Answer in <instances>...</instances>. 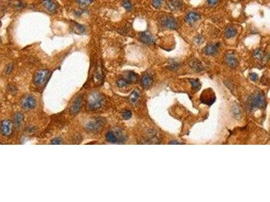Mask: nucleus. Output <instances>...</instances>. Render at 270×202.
Returning a JSON list of instances; mask_svg holds the SVG:
<instances>
[{"instance_id": "1", "label": "nucleus", "mask_w": 270, "mask_h": 202, "mask_svg": "<svg viewBox=\"0 0 270 202\" xmlns=\"http://www.w3.org/2000/svg\"><path fill=\"white\" fill-rule=\"evenodd\" d=\"M105 104V98L98 92H92L88 97L87 109L90 111L100 109Z\"/></svg>"}, {"instance_id": "2", "label": "nucleus", "mask_w": 270, "mask_h": 202, "mask_svg": "<svg viewBox=\"0 0 270 202\" xmlns=\"http://www.w3.org/2000/svg\"><path fill=\"white\" fill-rule=\"evenodd\" d=\"M265 104L264 96L259 92H257L250 97L248 103L249 109L250 110L261 108Z\"/></svg>"}, {"instance_id": "3", "label": "nucleus", "mask_w": 270, "mask_h": 202, "mask_svg": "<svg viewBox=\"0 0 270 202\" xmlns=\"http://www.w3.org/2000/svg\"><path fill=\"white\" fill-rule=\"evenodd\" d=\"M105 123V119L101 118V117H98V118L94 119L88 123L85 128L87 131L89 132H98L103 128Z\"/></svg>"}, {"instance_id": "4", "label": "nucleus", "mask_w": 270, "mask_h": 202, "mask_svg": "<svg viewBox=\"0 0 270 202\" xmlns=\"http://www.w3.org/2000/svg\"><path fill=\"white\" fill-rule=\"evenodd\" d=\"M50 71L47 70L38 71L34 77V83L37 86H41L46 82Z\"/></svg>"}, {"instance_id": "5", "label": "nucleus", "mask_w": 270, "mask_h": 202, "mask_svg": "<svg viewBox=\"0 0 270 202\" xmlns=\"http://www.w3.org/2000/svg\"><path fill=\"white\" fill-rule=\"evenodd\" d=\"M0 131L3 135L10 136L13 132V125L11 121L8 119L2 121L0 125Z\"/></svg>"}, {"instance_id": "6", "label": "nucleus", "mask_w": 270, "mask_h": 202, "mask_svg": "<svg viewBox=\"0 0 270 202\" xmlns=\"http://www.w3.org/2000/svg\"><path fill=\"white\" fill-rule=\"evenodd\" d=\"M20 105L22 108L25 110L33 109L36 106V100L33 96L27 95L22 98Z\"/></svg>"}, {"instance_id": "7", "label": "nucleus", "mask_w": 270, "mask_h": 202, "mask_svg": "<svg viewBox=\"0 0 270 202\" xmlns=\"http://www.w3.org/2000/svg\"><path fill=\"white\" fill-rule=\"evenodd\" d=\"M161 24L163 27L168 29H170V30H175L178 27L176 20L173 17L169 16L162 18Z\"/></svg>"}, {"instance_id": "8", "label": "nucleus", "mask_w": 270, "mask_h": 202, "mask_svg": "<svg viewBox=\"0 0 270 202\" xmlns=\"http://www.w3.org/2000/svg\"><path fill=\"white\" fill-rule=\"evenodd\" d=\"M82 104H83V97L82 96H79V97H78L77 99H76V100L74 101L72 105V106H70V113L71 115H77V114L79 113V112L80 111L81 106H82Z\"/></svg>"}, {"instance_id": "9", "label": "nucleus", "mask_w": 270, "mask_h": 202, "mask_svg": "<svg viewBox=\"0 0 270 202\" xmlns=\"http://www.w3.org/2000/svg\"><path fill=\"white\" fill-rule=\"evenodd\" d=\"M139 39L144 44H152L154 43V38L149 32H142L139 34Z\"/></svg>"}, {"instance_id": "10", "label": "nucleus", "mask_w": 270, "mask_h": 202, "mask_svg": "<svg viewBox=\"0 0 270 202\" xmlns=\"http://www.w3.org/2000/svg\"><path fill=\"white\" fill-rule=\"evenodd\" d=\"M220 45L219 44H211L208 45L205 49V53L207 55H211V56H214L217 54L219 51Z\"/></svg>"}, {"instance_id": "11", "label": "nucleus", "mask_w": 270, "mask_h": 202, "mask_svg": "<svg viewBox=\"0 0 270 202\" xmlns=\"http://www.w3.org/2000/svg\"><path fill=\"white\" fill-rule=\"evenodd\" d=\"M171 10L178 11L183 8V2L181 0H170L167 4Z\"/></svg>"}, {"instance_id": "12", "label": "nucleus", "mask_w": 270, "mask_h": 202, "mask_svg": "<svg viewBox=\"0 0 270 202\" xmlns=\"http://www.w3.org/2000/svg\"><path fill=\"white\" fill-rule=\"evenodd\" d=\"M200 18H201V16L199 14H198L197 12H191L187 14L186 17V22L188 24H191L194 23V22H197V20H199Z\"/></svg>"}, {"instance_id": "13", "label": "nucleus", "mask_w": 270, "mask_h": 202, "mask_svg": "<svg viewBox=\"0 0 270 202\" xmlns=\"http://www.w3.org/2000/svg\"><path fill=\"white\" fill-rule=\"evenodd\" d=\"M225 61L227 66L232 68H235L238 66V61H237L236 58L233 54L226 55Z\"/></svg>"}, {"instance_id": "14", "label": "nucleus", "mask_w": 270, "mask_h": 202, "mask_svg": "<svg viewBox=\"0 0 270 202\" xmlns=\"http://www.w3.org/2000/svg\"><path fill=\"white\" fill-rule=\"evenodd\" d=\"M14 126L17 129H20L22 126L23 125L24 123V117L23 115L20 113H17L14 116Z\"/></svg>"}, {"instance_id": "15", "label": "nucleus", "mask_w": 270, "mask_h": 202, "mask_svg": "<svg viewBox=\"0 0 270 202\" xmlns=\"http://www.w3.org/2000/svg\"><path fill=\"white\" fill-rule=\"evenodd\" d=\"M140 97H141V94H140L139 91L138 90H135L129 96L130 103L135 105L139 102Z\"/></svg>"}, {"instance_id": "16", "label": "nucleus", "mask_w": 270, "mask_h": 202, "mask_svg": "<svg viewBox=\"0 0 270 202\" xmlns=\"http://www.w3.org/2000/svg\"><path fill=\"white\" fill-rule=\"evenodd\" d=\"M153 82V80L151 76L149 75H145L141 78V85L144 88H148L151 86Z\"/></svg>"}, {"instance_id": "17", "label": "nucleus", "mask_w": 270, "mask_h": 202, "mask_svg": "<svg viewBox=\"0 0 270 202\" xmlns=\"http://www.w3.org/2000/svg\"><path fill=\"white\" fill-rule=\"evenodd\" d=\"M71 27L73 28L74 32H75L77 34H83L85 31V28H84V26L76 23L75 22H72Z\"/></svg>"}, {"instance_id": "18", "label": "nucleus", "mask_w": 270, "mask_h": 202, "mask_svg": "<svg viewBox=\"0 0 270 202\" xmlns=\"http://www.w3.org/2000/svg\"><path fill=\"white\" fill-rule=\"evenodd\" d=\"M190 67L194 71H197V72H199V71H203V70L204 69L203 65L201 63L200 61H199L197 60H194L191 61Z\"/></svg>"}, {"instance_id": "19", "label": "nucleus", "mask_w": 270, "mask_h": 202, "mask_svg": "<svg viewBox=\"0 0 270 202\" xmlns=\"http://www.w3.org/2000/svg\"><path fill=\"white\" fill-rule=\"evenodd\" d=\"M44 6L49 11L51 12H54L56 11L57 9V5L51 0H45L43 2Z\"/></svg>"}, {"instance_id": "20", "label": "nucleus", "mask_w": 270, "mask_h": 202, "mask_svg": "<svg viewBox=\"0 0 270 202\" xmlns=\"http://www.w3.org/2000/svg\"><path fill=\"white\" fill-rule=\"evenodd\" d=\"M237 34V31L235 28L230 27H227L224 32V37L226 38H230L235 37Z\"/></svg>"}, {"instance_id": "21", "label": "nucleus", "mask_w": 270, "mask_h": 202, "mask_svg": "<svg viewBox=\"0 0 270 202\" xmlns=\"http://www.w3.org/2000/svg\"><path fill=\"white\" fill-rule=\"evenodd\" d=\"M125 79L128 81L129 84H134L137 82L138 78L135 73L132 72V71H128Z\"/></svg>"}, {"instance_id": "22", "label": "nucleus", "mask_w": 270, "mask_h": 202, "mask_svg": "<svg viewBox=\"0 0 270 202\" xmlns=\"http://www.w3.org/2000/svg\"><path fill=\"white\" fill-rule=\"evenodd\" d=\"M105 138L107 142H109L110 143H117L118 144V142H117V139L114 132H113L112 130V131H109L106 133L105 135Z\"/></svg>"}, {"instance_id": "23", "label": "nucleus", "mask_w": 270, "mask_h": 202, "mask_svg": "<svg viewBox=\"0 0 270 202\" xmlns=\"http://www.w3.org/2000/svg\"><path fill=\"white\" fill-rule=\"evenodd\" d=\"M253 56L257 60H261L263 57V52L259 49H257L253 52Z\"/></svg>"}, {"instance_id": "24", "label": "nucleus", "mask_w": 270, "mask_h": 202, "mask_svg": "<svg viewBox=\"0 0 270 202\" xmlns=\"http://www.w3.org/2000/svg\"><path fill=\"white\" fill-rule=\"evenodd\" d=\"M190 84L191 86L193 87V88L194 90H199L201 88V84L199 82V80H190Z\"/></svg>"}, {"instance_id": "25", "label": "nucleus", "mask_w": 270, "mask_h": 202, "mask_svg": "<svg viewBox=\"0 0 270 202\" xmlns=\"http://www.w3.org/2000/svg\"><path fill=\"white\" fill-rule=\"evenodd\" d=\"M129 84L128 81L125 78H121V79L117 81V85L119 88H124L126 87Z\"/></svg>"}, {"instance_id": "26", "label": "nucleus", "mask_w": 270, "mask_h": 202, "mask_svg": "<svg viewBox=\"0 0 270 202\" xmlns=\"http://www.w3.org/2000/svg\"><path fill=\"white\" fill-rule=\"evenodd\" d=\"M102 70H101V67H99L98 69L97 70V72L95 75V82H100L101 80H102Z\"/></svg>"}, {"instance_id": "27", "label": "nucleus", "mask_w": 270, "mask_h": 202, "mask_svg": "<svg viewBox=\"0 0 270 202\" xmlns=\"http://www.w3.org/2000/svg\"><path fill=\"white\" fill-rule=\"evenodd\" d=\"M122 5H123V7L126 9V10H128V11L132 10V5L131 4V3L128 0H124L123 2H122Z\"/></svg>"}, {"instance_id": "28", "label": "nucleus", "mask_w": 270, "mask_h": 202, "mask_svg": "<svg viewBox=\"0 0 270 202\" xmlns=\"http://www.w3.org/2000/svg\"><path fill=\"white\" fill-rule=\"evenodd\" d=\"M122 117L124 119L128 120L132 117V112L129 110H126L122 113Z\"/></svg>"}, {"instance_id": "29", "label": "nucleus", "mask_w": 270, "mask_h": 202, "mask_svg": "<svg viewBox=\"0 0 270 202\" xmlns=\"http://www.w3.org/2000/svg\"><path fill=\"white\" fill-rule=\"evenodd\" d=\"M76 2L80 5H88L91 4L93 2V0H76Z\"/></svg>"}, {"instance_id": "30", "label": "nucleus", "mask_w": 270, "mask_h": 202, "mask_svg": "<svg viewBox=\"0 0 270 202\" xmlns=\"http://www.w3.org/2000/svg\"><path fill=\"white\" fill-rule=\"evenodd\" d=\"M163 2H164V0H153L152 4H153V5L154 8H159L161 6Z\"/></svg>"}, {"instance_id": "31", "label": "nucleus", "mask_w": 270, "mask_h": 202, "mask_svg": "<svg viewBox=\"0 0 270 202\" xmlns=\"http://www.w3.org/2000/svg\"><path fill=\"white\" fill-rule=\"evenodd\" d=\"M249 78H250V80H252L253 82H257V81L258 79H259L258 75L257 74H255V73H251V74H250V75H249Z\"/></svg>"}, {"instance_id": "32", "label": "nucleus", "mask_w": 270, "mask_h": 202, "mask_svg": "<svg viewBox=\"0 0 270 202\" xmlns=\"http://www.w3.org/2000/svg\"><path fill=\"white\" fill-rule=\"evenodd\" d=\"M240 114H241V112H240V109L239 107V106L235 107L233 110V115L236 117H239V116L240 115Z\"/></svg>"}, {"instance_id": "33", "label": "nucleus", "mask_w": 270, "mask_h": 202, "mask_svg": "<svg viewBox=\"0 0 270 202\" xmlns=\"http://www.w3.org/2000/svg\"><path fill=\"white\" fill-rule=\"evenodd\" d=\"M51 144H54V145H57V144H61V139L60 138H56L52 140L51 142Z\"/></svg>"}, {"instance_id": "34", "label": "nucleus", "mask_w": 270, "mask_h": 202, "mask_svg": "<svg viewBox=\"0 0 270 202\" xmlns=\"http://www.w3.org/2000/svg\"><path fill=\"white\" fill-rule=\"evenodd\" d=\"M219 1L220 0H207V3L209 5L213 6V5L218 4Z\"/></svg>"}, {"instance_id": "35", "label": "nucleus", "mask_w": 270, "mask_h": 202, "mask_svg": "<svg viewBox=\"0 0 270 202\" xmlns=\"http://www.w3.org/2000/svg\"><path fill=\"white\" fill-rule=\"evenodd\" d=\"M169 68H170L171 70L176 71V70H178V68H179V65H178L177 63L171 64L170 66V67H169Z\"/></svg>"}, {"instance_id": "36", "label": "nucleus", "mask_w": 270, "mask_h": 202, "mask_svg": "<svg viewBox=\"0 0 270 202\" xmlns=\"http://www.w3.org/2000/svg\"><path fill=\"white\" fill-rule=\"evenodd\" d=\"M170 144H181V143L178 142H176V140H173V141L170 142Z\"/></svg>"}, {"instance_id": "37", "label": "nucleus", "mask_w": 270, "mask_h": 202, "mask_svg": "<svg viewBox=\"0 0 270 202\" xmlns=\"http://www.w3.org/2000/svg\"><path fill=\"white\" fill-rule=\"evenodd\" d=\"M11 70H12V66H9L8 67V68H7V70H6V71H7L8 73H9V71H12Z\"/></svg>"}, {"instance_id": "38", "label": "nucleus", "mask_w": 270, "mask_h": 202, "mask_svg": "<svg viewBox=\"0 0 270 202\" xmlns=\"http://www.w3.org/2000/svg\"><path fill=\"white\" fill-rule=\"evenodd\" d=\"M0 42H1V38H0Z\"/></svg>"}]
</instances>
